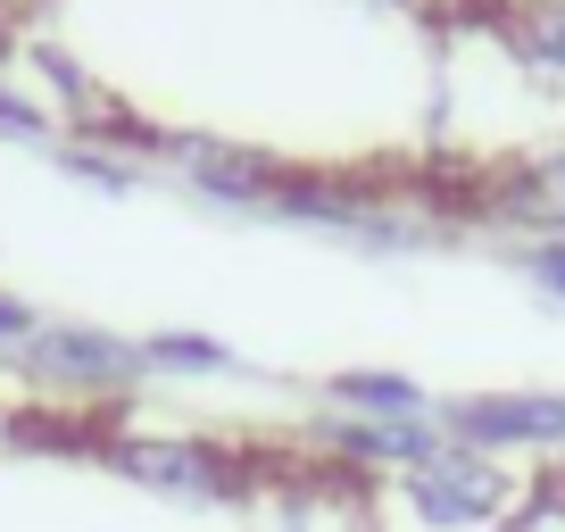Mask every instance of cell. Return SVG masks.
<instances>
[{
  "mask_svg": "<svg viewBox=\"0 0 565 532\" xmlns=\"http://www.w3.org/2000/svg\"><path fill=\"white\" fill-rule=\"evenodd\" d=\"M508 42H515V58L565 75V0H524V9L508 18Z\"/></svg>",
  "mask_w": 565,
  "mask_h": 532,
  "instance_id": "10",
  "label": "cell"
},
{
  "mask_svg": "<svg viewBox=\"0 0 565 532\" xmlns=\"http://www.w3.org/2000/svg\"><path fill=\"white\" fill-rule=\"evenodd\" d=\"M324 416H374V425H391V416H441V400L399 366H341V374H324Z\"/></svg>",
  "mask_w": 565,
  "mask_h": 532,
  "instance_id": "8",
  "label": "cell"
},
{
  "mask_svg": "<svg viewBox=\"0 0 565 532\" xmlns=\"http://www.w3.org/2000/svg\"><path fill=\"white\" fill-rule=\"evenodd\" d=\"M0 134H9V142H42V150H51L58 142V117L34 100V92H18L9 75H0Z\"/></svg>",
  "mask_w": 565,
  "mask_h": 532,
  "instance_id": "11",
  "label": "cell"
},
{
  "mask_svg": "<svg viewBox=\"0 0 565 532\" xmlns=\"http://www.w3.org/2000/svg\"><path fill=\"white\" fill-rule=\"evenodd\" d=\"M34 324H42V308H34V300L0 291V366H9V358H18L25 341H34Z\"/></svg>",
  "mask_w": 565,
  "mask_h": 532,
  "instance_id": "13",
  "label": "cell"
},
{
  "mask_svg": "<svg viewBox=\"0 0 565 532\" xmlns=\"http://www.w3.org/2000/svg\"><path fill=\"white\" fill-rule=\"evenodd\" d=\"M524 284L565 308V242H524Z\"/></svg>",
  "mask_w": 565,
  "mask_h": 532,
  "instance_id": "12",
  "label": "cell"
},
{
  "mask_svg": "<svg viewBox=\"0 0 565 532\" xmlns=\"http://www.w3.org/2000/svg\"><path fill=\"white\" fill-rule=\"evenodd\" d=\"M9 383H18V408H51L67 425L100 433L150 383V366H141L134 333H108V324H84V317H42L34 341L9 358Z\"/></svg>",
  "mask_w": 565,
  "mask_h": 532,
  "instance_id": "1",
  "label": "cell"
},
{
  "mask_svg": "<svg viewBox=\"0 0 565 532\" xmlns=\"http://www.w3.org/2000/svg\"><path fill=\"white\" fill-rule=\"evenodd\" d=\"M0 449H18V400H0Z\"/></svg>",
  "mask_w": 565,
  "mask_h": 532,
  "instance_id": "14",
  "label": "cell"
},
{
  "mask_svg": "<svg viewBox=\"0 0 565 532\" xmlns=\"http://www.w3.org/2000/svg\"><path fill=\"white\" fill-rule=\"evenodd\" d=\"M524 466L508 458H482V449H458L441 441L416 475L399 482V508L416 515L424 532H499L515 508H524Z\"/></svg>",
  "mask_w": 565,
  "mask_h": 532,
  "instance_id": "3",
  "label": "cell"
},
{
  "mask_svg": "<svg viewBox=\"0 0 565 532\" xmlns=\"http://www.w3.org/2000/svg\"><path fill=\"white\" fill-rule=\"evenodd\" d=\"M441 433L458 449H482V458H508V466H557L565 458V391H541V383L458 391V400H441Z\"/></svg>",
  "mask_w": 565,
  "mask_h": 532,
  "instance_id": "4",
  "label": "cell"
},
{
  "mask_svg": "<svg viewBox=\"0 0 565 532\" xmlns=\"http://www.w3.org/2000/svg\"><path fill=\"white\" fill-rule=\"evenodd\" d=\"M466 216L499 233H524V242H565V150H515V159L482 167Z\"/></svg>",
  "mask_w": 565,
  "mask_h": 532,
  "instance_id": "5",
  "label": "cell"
},
{
  "mask_svg": "<svg viewBox=\"0 0 565 532\" xmlns=\"http://www.w3.org/2000/svg\"><path fill=\"white\" fill-rule=\"evenodd\" d=\"M84 458H100L117 482L150 499H183V508H242L266 491V466L242 441L216 433H159V425H100Z\"/></svg>",
  "mask_w": 565,
  "mask_h": 532,
  "instance_id": "2",
  "label": "cell"
},
{
  "mask_svg": "<svg viewBox=\"0 0 565 532\" xmlns=\"http://www.w3.org/2000/svg\"><path fill=\"white\" fill-rule=\"evenodd\" d=\"M159 159L175 167L200 200L242 209V216H266L275 209V183L291 175L282 159H266V150H249V142H216V134H159Z\"/></svg>",
  "mask_w": 565,
  "mask_h": 532,
  "instance_id": "6",
  "label": "cell"
},
{
  "mask_svg": "<svg viewBox=\"0 0 565 532\" xmlns=\"http://www.w3.org/2000/svg\"><path fill=\"white\" fill-rule=\"evenodd\" d=\"M391 9H424V0H391Z\"/></svg>",
  "mask_w": 565,
  "mask_h": 532,
  "instance_id": "15",
  "label": "cell"
},
{
  "mask_svg": "<svg viewBox=\"0 0 565 532\" xmlns=\"http://www.w3.org/2000/svg\"><path fill=\"white\" fill-rule=\"evenodd\" d=\"M141 366H150V383H216V374H233L242 358H233L216 333L167 324V333H141Z\"/></svg>",
  "mask_w": 565,
  "mask_h": 532,
  "instance_id": "9",
  "label": "cell"
},
{
  "mask_svg": "<svg viewBox=\"0 0 565 532\" xmlns=\"http://www.w3.org/2000/svg\"><path fill=\"white\" fill-rule=\"evenodd\" d=\"M441 416H391V425H374V416H324L317 425V449L333 475H366V482H407L433 449H441Z\"/></svg>",
  "mask_w": 565,
  "mask_h": 532,
  "instance_id": "7",
  "label": "cell"
}]
</instances>
